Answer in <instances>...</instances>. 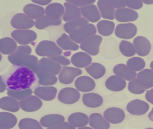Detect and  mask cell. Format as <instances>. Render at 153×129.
Returning <instances> with one entry per match:
<instances>
[{"mask_svg":"<svg viewBox=\"0 0 153 129\" xmlns=\"http://www.w3.org/2000/svg\"><path fill=\"white\" fill-rule=\"evenodd\" d=\"M68 121L70 124L75 127H82L88 124V117L84 113H73L69 116Z\"/></svg>","mask_w":153,"mask_h":129,"instance_id":"33","label":"cell"},{"mask_svg":"<svg viewBox=\"0 0 153 129\" xmlns=\"http://www.w3.org/2000/svg\"><path fill=\"white\" fill-rule=\"evenodd\" d=\"M38 58L36 56L32 55H29L23 58L18 65L25 66L31 70L34 73H37L38 72Z\"/></svg>","mask_w":153,"mask_h":129,"instance_id":"40","label":"cell"},{"mask_svg":"<svg viewBox=\"0 0 153 129\" xmlns=\"http://www.w3.org/2000/svg\"><path fill=\"white\" fill-rule=\"evenodd\" d=\"M49 58L51 59L53 61L57 62L59 64H62L63 65H68L70 64V60L63 56H56L49 57Z\"/></svg>","mask_w":153,"mask_h":129,"instance_id":"47","label":"cell"},{"mask_svg":"<svg viewBox=\"0 0 153 129\" xmlns=\"http://www.w3.org/2000/svg\"><path fill=\"white\" fill-rule=\"evenodd\" d=\"M47 129H75V127L68 123L63 122L59 125L53 127H50Z\"/></svg>","mask_w":153,"mask_h":129,"instance_id":"50","label":"cell"},{"mask_svg":"<svg viewBox=\"0 0 153 129\" xmlns=\"http://www.w3.org/2000/svg\"><path fill=\"white\" fill-rule=\"evenodd\" d=\"M88 24L87 20L83 17L65 23L63 26L64 30L66 32L70 34L75 30Z\"/></svg>","mask_w":153,"mask_h":129,"instance_id":"38","label":"cell"},{"mask_svg":"<svg viewBox=\"0 0 153 129\" xmlns=\"http://www.w3.org/2000/svg\"><path fill=\"white\" fill-rule=\"evenodd\" d=\"M119 48L122 54L127 57L133 56L136 53L135 47L128 41L122 40L120 43Z\"/></svg>","mask_w":153,"mask_h":129,"instance_id":"44","label":"cell"},{"mask_svg":"<svg viewBox=\"0 0 153 129\" xmlns=\"http://www.w3.org/2000/svg\"><path fill=\"white\" fill-rule=\"evenodd\" d=\"M82 73V70L80 69L65 66L62 67L59 74V80L62 84H71L76 77L81 75Z\"/></svg>","mask_w":153,"mask_h":129,"instance_id":"8","label":"cell"},{"mask_svg":"<svg viewBox=\"0 0 153 129\" xmlns=\"http://www.w3.org/2000/svg\"><path fill=\"white\" fill-rule=\"evenodd\" d=\"M102 40V38L101 36L94 35L82 42L80 45V48L91 55H97Z\"/></svg>","mask_w":153,"mask_h":129,"instance_id":"4","label":"cell"},{"mask_svg":"<svg viewBox=\"0 0 153 129\" xmlns=\"http://www.w3.org/2000/svg\"><path fill=\"white\" fill-rule=\"evenodd\" d=\"M67 2L72 4L76 6L77 5L78 6H85L94 3L95 2V1H84V0L76 1H76H67Z\"/></svg>","mask_w":153,"mask_h":129,"instance_id":"49","label":"cell"},{"mask_svg":"<svg viewBox=\"0 0 153 129\" xmlns=\"http://www.w3.org/2000/svg\"><path fill=\"white\" fill-rule=\"evenodd\" d=\"M146 129H153V128H146Z\"/></svg>","mask_w":153,"mask_h":129,"instance_id":"59","label":"cell"},{"mask_svg":"<svg viewBox=\"0 0 153 129\" xmlns=\"http://www.w3.org/2000/svg\"><path fill=\"white\" fill-rule=\"evenodd\" d=\"M9 89L23 90L30 88L36 80L34 73L28 68L21 65H13L7 72L1 75Z\"/></svg>","mask_w":153,"mask_h":129,"instance_id":"1","label":"cell"},{"mask_svg":"<svg viewBox=\"0 0 153 129\" xmlns=\"http://www.w3.org/2000/svg\"><path fill=\"white\" fill-rule=\"evenodd\" d=\"M89 125L94 129H109L110 124L102 116L98 113H94L89 116Z\"/></svg>","mask_w":153,"mask_h":129,"instance_id":"25","label":"cell"},{"mask_svg":"<svg viewBox=\"0 0 153 129\" xmlns=\"http://www.w3.org/2000/svg\"><path fill=\"white\" fill-rule=\"evenodd\" d=\"M65 9L62 4L58 3H53L48 5L45 8V13L52 19H58L64 15Z\"/></svg>","mask_w":153,"mask_h":129,"instance_id":"27","label":"cell"},{"mask_svg":"<svg viewBox=\"0 0 153 129\" xmlns=\"http://www.w3.org/2000/svg\"><path fill=\"white\" fill-rule=\"evenodd\" d=\"M137 79L145 86L146 89L153 87V71L145 69L140 72L137 75Z\"/></svg>","mask_w":153,"mask_h":129,"instance_id":"34","label":"cell"},{"mask_svg":"<svg viewBox=\"0 0 153 129\" xmlns=\"http://www.w3.org/2000/svg\"><path fill=\"white\" fill-rule=\"evenodd\" d=\"M105 118L109 122L117 124L122 122L125 119V114L122 109L118 108H110L104 113Z\"/></svg>","mask_w":153,"mask_h":129,"instance_id":"13","label":"cell"},{"mask_svg":"<svg viewBox=\"0 0 153 129\" xmlns=\"http://www.w3.org/2000/svg\"><path fill=\"white\" fill-rule=\"evenodd\" d=\"M150 68H151V69L153 70V61H152V62H151V63H150Z\"/></svg>","mask_w":153,"mask_h":129,"instance_id":"58","label":"cell"},{"mask_svg":"<svg viewBox=\"0 0 153 129\" xmlns=\"http://www.w3.org/2000/svg\"><path fill=\"white\" fill-rule=\"evenodd\" d=\"M34 94L40 98L45 101H51L55 98L57 90L53 87H40L36 88Z\"/></svg>","mask_w":153,"mask_h":129,"instance_id":"20","label":"cell"},{"mask_svg":"<svg viewBox=\"0 0 153 129\" xmlns=\"http://www.w3.org/2000/svg\"><path fill=\"white\" fill-rule=\"evenodd\" d=\"M110 1L111 3L114 8L116 9H122L126 6V1H114L111 0Z\"/></svg>","mask_w":153,"mask_h":129,"instance_id":"51","label":"cell"},{"mask_svg":"<svg viewBox=\"0 0 153 129\" xmlns=\"http://www.w3.org/2000/svg\"><path fill=\"white\" fill-rule=\"evenodd\" d=\"M86 71L96 79L102 77L106 72L103 65L98 63H93L90 66L85 68Z\"/></svg>","mask_w":153,"mask_h":129,"instance_id":"39","label":"cell"},{"mask_svg":"<svg viewBox=\"0 0 153 129\" xmlns=\"http://www.w3.org/2000/svg\"><path fill=\"white\" fill-rule=\"evenodd\" d=\"M33 93L31 88L23 90H12L8 89L7 95L17 100H22L30 96Z\"/></svg>","mask_w":153,"mask_h":129,"instance_id":"42","label":"cell"},{"mask_svg":"<svg viewBox=\"0 0 153 129\" xmlns=\"http://www.w3.org/2000/svg\"><path fill=\"white\" fill-rule=\"evenodd\" d=\"M31 53L32 48L29 46H19L14 53L9 56V61L14 65H18L23 58Z\"/></svg>","mask_w":153,"mask_h":129,"instance_id":"15","label":"cell"},{"mask_svg":"<svg viewBox=\"0 0 153 129\" xmlns=\"http://www.w3.org/2000/svg\"><path fill=\"white\" fill-rule=\"evenodd\" d=\"M19 105L21 109L25 112H33L39 110L42 105V100L35 96H31L21 100Z\"/></svg>","mask_w":153,"mask_h":129,"instance_id":"12","label":"cell"},{"mask_svg":"<svg viewBox=\"0 0 153 129\" xmlns=\"http://www.w3.org/2000/svg\"><path fill=\"white\" fill-rule=\"evenodd\" d=\"M11 37L19 44H28L36 40L37 34L30 30H16L11 33Z\"/></svg>","mask_w":153,"mask_h":129,"instance_id":"5","label":"cell"},{"mask_svg":"<svg viewBox=\"0 0 153 129\" xmlns=\"http://www.w3.org/2000/svg\"><path fill=\"white\" fill-rule=\"evenodd\" d=\"M148 117L149 120L153 122V108L151 110V112L148 114Z\"/></svg>","mask_w":153,"mask_h":129,"instance_id":"55","label":"cell"},{"mask_svg":"<svg viewBox=\"0 0 153 129\" xmlns=\"http://www.w3.org/2000/svg\"><path fill=\"white\" fill-rule=\"evenodd\" d=\"M96 33V29L94 25L88 24L71 33L69 36L72 41L81 44L87 39L94 36Z\"/></svg>","mask_w":153,"mask_h":129,"instance_id":"3","label":"cell"},{"mask_svg":"<svg viewBox=\"0 0 153 129\" xmlns=\"http://www.w3.org/2000/svg\"><path fill=\"white\" fill-rule=\"evenodd\" d=\"M137 27L131 23L119 24L115 30V34L117 37L123 39H130L137 34Z\"/></svg>","mask_w":153,"mask_h":129,"instance_id":"9","label":"cell"},{"mask_svg":"<svg viewBox=\"0 0 153 129\" xmlns=\"http://www.w3.org/2000/svg\"><path fill=\"white\" fill-rule=\"evenodd\" d=\"M143 2L145 3L146 4H153V1H143Z\"/></svg>","mask_w":153,"mask_h":129,"instance_id":"56","label":"cell"},{"mask_svg":"<svg viewBox=\"0 0 153 129\" xmlns=\"http://www.w3.org/2000/svg\"><path fill=\"white\" fill-rule=\"evenodd\" d=\"M62 23L61 19H52L47 15H44L42 18L36 21L35 26L39 30L45 29L47 27L51 26H59Z\"/></svg>","mask_w":153,"mask_h":129,"instance_id":"37","label":"cell"},{"mask_svg":"<svg viewBox=\"0 0 153 129\" xmlns=\"http://www.w3.org/2000/svg\"><path fill=\"white\" fill-rule=\"evenodd\" d=\"M71 61L74 66L78 68H84L91 63L92 59L86 53L80 52L74 54L71 57Z\"/></svg>","mask_w":153,"mask_h":129,"instance_id":"23","label":"cell"},{"mask_svg":"<svg viewBox=\"0 0 153 129\" xmlns=\"http://www.w3.org/2000/svg\"><path fill=\"white\" fill-rule=\"evenodd\" d=\"M127 64L130 69L134 71L141 70L145 68L146 63L145 61L140 57H132L128 60Z\"/></svg>","mask_w":153,"mask_h":129,"instance_id":"45","label":"cell"},{"mask_svg":"<svg viewBox=\"0 0 153 129\" xmlns=\"http://www.w3.org/2000/svg\"><path fill=\"white\" fill-rule=\"evenodd\" d=\"M65 12L62 19L65 22H70L80 18L81 11L77 6L69 2L64 3Z\"/></svg>","mask_w":153,"mask_h":129,"instance_id":"21","label":"cell"},{"mask_svg":"<svg viewBox=\"0 0 153 129\" xmlns=\"http://www.w3.org/2000/svg\"><path fill=\"white\" fill-rule=\"evenodd\" d=\"M136 53L140 56L148 55L150 53L151 45L149 40L143 36H138L133 40Z\"/></svg>","mask_w":153,"mask_h":129,"instance_id":"14","label":"cell"},{"mask_svg":"<svg viewBox=\"0 0 153 129\" xmlns=\"http://www.w3.org/2000/svg\"><path fill=\"white\" fill-rule=\"evenodd\" d=\"M77 89L81 92H89L92 91L95 87L94 81L90 77L83 76L79 77L75 82Z\"/></svg>","mask_w":153,"mask_h":129,"instance_id":"18","label":"cell"},{"mask_svg":"<svg viewBox=\"0 0 153 129\" xmlns=\"http://www.w3.org/2000/svg\"><path fill=\"white\" fill-rule=\"evenodd\" d=\"M34 21L26 14L19 13L16 14L11 20V26L16 29L26 30L33 27Z\"/></svg>","mask_w":153,"mask_h":129,"instance_id":"7","label":"cell"},{"mask_svg":"<svg viewBox=\"0 0 153 129\" xmlns=\"http://www.w3.org/2000/svg\"><path fill=\"white\" fill-rule=\"evenodd\" d=\"M7 87V85L4 83L2 79H1V92H3L5 91Z\"/></svg>","mask_w":153,"mask_h":129,"instance_id":"54","label":"cell"},{"mask_svg":"<svg viewBox=\"0 0 153 129\" xmlns=\"http://www.w3.org/2000/svg\"><path fill=\"white\" fill-rule=\"evenodd\" d=\"M65 121L64 116L59 114H50L41 118L40 123L45 127H52L59 125Z\"/></svg>","mask_w":153,"mask_h":129,"instance_id":"31","label":"cell"},{"mask_svg":"<svg viewBox=\"0 0 153 129\" xmlns=\"http://www.w3.org/2000/svg\"><path fill=\"white\" fill-rule=\"evenodd\" d=\"M35 52L39 56L51 57L60 55L62 54V50L54 42L43 40L38 44Z\"/></svg>","mask_w":153,"mask_h":129,"instance_id":"2","label":"cell"},{"mask_svg":"<svg viewBox=\"0 0 153 129\" xmlns=\"http://www.w3.org/2000/svg\"><path fill=\"white\" fill-rule=\"evenodd\" d=\"M148 103L140 99H135L130 102L127 105V111L134 115L140 116L146 113L149 109Z\"/></svg>","mask_w":153,"mask_h":129,"instance_id":"11","label":"cell"},{"mask_svg":"<svg viewBox=\"0 0 153 129\" xmlns=\"http://www.w3.org/2000/svg\"><path fill=\"white\" fill-rule=\"evenodd\" d=\"M19 105L18 101L12 97H4L0 99V108L3 110L15 113L19 110Z\"/></svg>","mask_w":153,"mask_h":129,"instance_id":"30","label":"cell"},{"mask_svg":"<svg viewBox=\"0 0 153 129\" xmlns=\"http://www.w3.org/2000/svg\"><path fill=\"white\" fill-rule=\"evenodd\" d=\"M38 83L42 86H51L56 84L58 78L54 74L49 72L38 71L36 73Z\"/></svg>","mask_w":153,"mask_h":129,"instance_id":"35","label":"cell"},{"mask_svg":"<svg viewBox=\"0 0 153 129\" xmlns=\"http://www.w3.org/2000/svg\"><path fill=\"white\" fill-rule=\"evenodd\" d=\"M113 72L116 75L122 77L127 81L132 80L137 76L136 72L130 69L127 65L122 64H117L114 66Z\"/></svg>","mask_w":153,"mask_h":129,"instance_id":"22","label":"cell"},{"mask_svg":"<svg viewBox=\"0 0 153 129\" xmlns=\"http://www.w3.org/2000/svg\"><path fill=\"white\" fill-rule=\"evenodd\" d=\"M106 87L114 91L123 90L126 86V82L124 79L117 75H113L109 77L105 82Z\"/></svg>","mask_w":153,"mask_h":129,"instance_id":"19","label":"cell"},{"mask_svg":"<svg viewBox=\"0 0 153 129\" xmlns=\"http://www.w3.org/2000/svg\"><path fill=\"white\" fill-rule=\"evenodd\" d=\"M27 15L33 19H38L44 16L45 10L42 6L33 4H27L23 9Z\"/></svg>","mask_w":153,"mask_h":129,"instance_id":"28","label":"cell"},{"mask_svg":"<svg viewBox=\"0 0 153 129\" xmlns=\"http://www.w3.org/2000/svg\"><path fill=\"white\" fill-rule=\"evenodd\" d=\"M145 96L146 100L153 105V88L148 90Z\"/></svg>","mask_w":153,"mask_h":129,"instance_id":"52","label":"cell"},{"mask_svg":"<svg viewBox=\"0 0 153 129\" xmlns=\"http://www.w3.org/2000/svg\"><path fill=\"white\" fill-rule=\"evenodd\" d=\"M126 6H128L131 9H134V10H139L141 9L143 6L142 2L140 1H126Z\"/></svg>","mask_w":153,"mask_h":129,"instance_id":"48","label":"cell"},{"mask_svg":"<svg viewBox=\"0 0 153 129\" xmlns=\"http://www.w3.org/2000/svg\"><path fill=\"white\" fill-rule=\"evenodd\" d=\"M128 89L130 92L134 94H142L147 90L137 78L129 82Z\"/></svg>","mask_w":153,"mask_h":129,"instance_id":"46","label":"cell"},{"mask_svg":"<svg viewBox=\"0 0 153 129\" xmlns=\"http://www.w3.org/2000/svg\"><path fill=\"white\" fill-rule=\"evenodd\" d=\"M61 66L59 64L50 58L43 57L38 62V71L46 72L54 75H57L60 72Z\"/></svg>","mask_w":153,"mask_h":129,"instance_id":"10","label":"cell"},{"mask_svg":"<svg viewBox=\"0 0 153 129\" xmlns=\"http://www.w3.org/2000/svg\"><path fill=\"white\" fill-rule=\"evenodd\" d=\"M82 101L87 107L95 108L102 105L103 100L102 97L98 94L90 93L83 95Z\"/></svg>","mask_w":153,"mask_h":129,"instance_id":"26","label":"cell"},{"mask_svg":"<svg viewBox=\"0 0 153 129\" xmlns=\"http://www.w3.org/2000/svg\"><path fill=\"white\" fill-rule=\"evenodd\" d=\"M97 6L103 18L113 20L114 19V8L109 1L100 0L97 2Z\"/></svg>","mask_w":153,"mask_h":129,"instance_id":"24","label":"cell"},{"mask_svg":"<svg viewBox=\"0 0 153 129\" xmlns=\"http://www.w3.org/2000/svg\"><path fill=\"white\" fill-rule=\"evenodd\" d=\"M35 3L38 4L40 5H45L49 4L51 2V1H43V0H38V1H32Z\"/></svg>","mask_w":153,"mask_h":129,"instance_id":"53","label":"cell"},{"mask_svg":"<svg viewBox=\"0 0 153 129\" xmlns=\"http://www.w3.org/2000/svg\"><path fill=\"white\" fill-rule=\"evenodd\" d=\"M58 45L64 50L76 51L79 48L78 45L71 40L67 34H62L57 40Z\"/></svg>","mask_w":153,"mask_h":129,"instance_id":"36","label":"cell"},{"mask_svg":"<svg viewBox=\"0 0 153 129\" xmlns=\"http://www.w3.org/2000/svg\"><path fill=\"white\" fill-rule=\"evenodd\" d=\"M16 41L9 37H5L0 40V51L4 54H11L17 49Z\"/></svg>","mask_w":153,"mask_h":129,"instance_id":"32","label":"cell"},{"mask_svg":"<svg viewBox=\"0 0 153 129\" xmlns=\"http://www.w3.org/2000/svg\"><path fill=\"white\" fill-rule=\"evenodd\" d=\"M138 18V14L137 13L128 8H122L115 11V18L120 22L134 21Z\"/></svg>","mask_w":153,"mask_h":129,"instance_id":"16","label":"cell"},{"mask_svg":"<svg viewBox=\"0 0 153 129\" xmlns=\"http://www.w3.org/2000/svg\"><path fill=\"white\" fill-rule=\"evenodd\" d=\"M83 17L89 21L96 22L101 19L100 13L97 6L94 4L81 7L80 9Z\"/></svg>","mask_w":153,"mask_h":129,"instance_id":"17","label":"cell"},{"mask_svg":"<svg viewBox=\"0 0 153 129\" xmlns=\"http://www.w3.org/2000/svg\"><path fill=\"white\" fill-rule=\"evenodd\" d=\"M17 119L13 114L7 112L0 113V129H10L16 124Z\"/></svg>","mask_w":153,"mask_h":129,"instance_id":"29","label":"cell"},{"mask_svg":"<svg viewBox=\"0 0 153 129\" xmlns=\"http://www.w3.org/2000/svg\"><path fill=\"white\" fill-rule=\"evenodd\" d=\"M80 96V93L77 90L73 88L66 87L60 91L58 99L62 103L71 105L77 102Z\"/></svg>","mask_w":153,"mask_h":129,"instance_id":"6","label":"cell"},{"mask_svg":"<svg viewBox=\"0 0 153 129\" xmlns=\"http://www.w3.org/2000/svg\"><path fill=\"white\" fill-rule=\"evenodd\" d=\"M78 129H92V128H90V127H81V128H79Z\"/></svg>","mask_w":153,"mask_h":129,"instance_id":"57","label":"cell"},{"mask_svg":"<svg viewBox=\"0 0 153 129\" xmlns=\"http://www.w3.org/2000/svg\"><path fill=\"white\" fill-rule=\"evenodd\" d=\"M97 27L99 34L103 36H109L113 32L115 24L110 21L102 20L98 22Z\"/></svg>","mask_w":153,"mask_h":129,"instance_id":"41","label":"cell"},{"mask_svg":"<svg viewBox=\"0 0 153 129\" xmlns=\"http://www.w3.org/2000/svg\"><path fill=\"white\" fill-rule=\"evenodd\" d=\"M19 129H43L39 122L32 118H24L19 124Z\"/></svg>","mask_w":153,"mask_h":129,"instance_id":"43","label":"cell"}]
</instances>
